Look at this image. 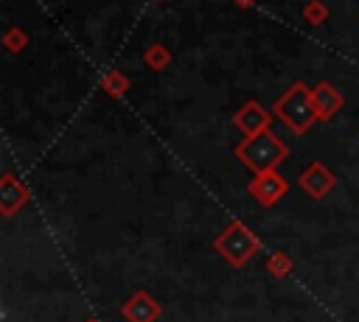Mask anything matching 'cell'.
<instances>
[{"label":"cell","mask_w":359,"mask_h":322,"mask_svg":"<svg viewBox=\"0 0 359 322\" xmlns=\"http://www.w3.org/2000/svg\"><path fill=\"white\" fill-rule=\"evenodd\" d=\"M157 314H160V305L149 297V294H135L126 305H123V316L129 319V322H154L157 319Z\"/></svg>","instance_id":"ba28073f"},{"label":"cell","mask_w":359,"mask_h":322,"mask_svg":"<svg viewBox=\"0 0 359 322\" xmlns=\"http://www.w3.org/2000/svg\"><path fill=\"white\" fill-rule=\"evenodd\" d=\"M258 249V238L238 221H233L219 238H216V252L224 255V260H230L233 266H241L252 252Z\"/></svg>","instance_id":"3957f363"},{"label":"cell","mask_w":359,"mask_h":322,"mask_svg":"<svg viewBox=\"0 0 359 322\" xmlns=\"http://www.w3.org/2000/svg\"><path fill=\"white\" fill-rule=\"evenodd\" d=\"M275 115L294 132V134H303L314 126V120H320L317 115V106H314V98H311V90L297 81L292 84L278 101H275Z\"/></svg>","instance_id":"6da1fadb"},{"label":"cell","mask_w":359,"mask_h":322,"mask_svg":"<svg viewBox=\"0 0 359 322\" xmlns=\"http://www.w3.org/2000/svg\"><path fill=\"white\" fill-rule=\"evenodd\" d=\"M311 98H314V106H317L320 120H328V118L337 115L339 106H342V95H339L328 81H320V84L311 90Z\"/></svg>","instance_id":"52a82bcc"},{"label":"cell","mask_w":359,"mask_h":322,"mask_svg":"<svg viewBox=\"0 0 359 322\" xmlns=\"http://www.w3.org/2000/svg\"><path fill=\"white\" fill-rule=\"evenodd\" d=\"M25 42H28V36H25V31H20V28H11V31L3 36V45H6L8 50H20V48H25Z\"/></svg>","instance_id":"5bb4252c"},{"label":"cell","mask_w":359,"mask_h":322,"mask_svg":"<svg viewBox=\"0 0 359 322\" xmlns=\"http://www.w3.org/2000/svg\"><path fill=\"white\" fill-rule=\"evenodd\" d=\"M303 14H306V20H309V22L320 25V22H325V17H328V8H325L320 0H314V3H309V6L303 8Z\"/></svg>","instance_id":"4fadbf2b"},{"label":"cell","mask_w":359,"mask_h":322,"mask_svg":"<svg viewBox=\"0 0 359 322\" xmlns=\"http://www.w3.org/2000/svg\"><path fill=\"white\" fill-rule=\"evenodd\" d=\"M266 269H269L275 277H283V274H289V269H292V260H289L283 252H275V255L266 260Z\"/></svg>","instance_id":"7c38bea8"},{"label":"cell","mask_w":359,"mask_h":322,"mask_svg":"<svg viewBox=\"0 0 359 322\" xmlns=\"http://www.w3.org/2000/svg\"><path fill=\"white\" fill-rule=\"evenodd\" d=\"M25 199H28L25 185L17 182L11 174H6V176H3V188H0V204H3V213H6V216L14 213Z\"/></svg>","instance_id":"9c48e42d"},{"label":"cell","mask_w":359,"mask_h":322,"mask_svg":"<svg viewBox=\"0 0 359 322\" xmlns=\"http://www.w3.org/2000/svg\"><path fill=\"white\" fill-rule=\"evenodd\" d=\"M236 3H238V6H255L258 0H236Z\"/></svg>","instance_id":"9a60e30c"},{"label":"cell","mask_w":359,"mask_h":322,"mask_svg":"<svg viewBox=\"0 0 359 322\" xmlns=\"http://www.w3.org/2000/svg\"><path fill=\"white\" fill-rule=\"evenodd\" d=\"M126 87H129V81H126V76H123V73L109 70V73L104 76V90H107L109 95H123V92H126Z\"/></svg>","instance_id":"8fae6325"},{"label":"cell","mask_w":359,"mask_h":322,"mask_svg":"<svg viewBox=\"0 0 359 322\" xmlns=\"http://www.w3.org/2000/svg\"><path fill=\"white\" fill-rule=\"evenodd\" d=\"M236 157L255 174H264V171H275V165L286 157V146L266 129V132H258L252 137H244V143L236 146Z\"/></svg>","instance_id":"7a4b0ae2"},{"label":"cell","mask_w":359,"mask_h":322,"mask_svg":"<svg viewBox=\"0 0 359 322\" xmlns=\"http://www.w3.org/2000/svg\"><path fill=\"white\" fill-rule=\"evenodd\" d=\"M143 59H146V64H149V67H154V70H163V67L171 62V53H168L163 45H151V48L146 50V56H143Z\"/></svg>","instance_id":"30bf717a"},{"label":"cell","mask_w":359,"mask_h":322,"mask_svg":"<svg viewBox=\"0 0 359 322\" xmlns=\"http://www.w3.org/2000/svg\"><path fill=\"white\" fill-rule=\"evenodd\" d=\"M300 188H303L311 199H323V196L334 188V174H331L323 162H314V165H309V168L300 174Z\"/></svg>","instance_id":"8992f818"},{"label":"cell","mask_w":359,"mask_h":322,"mask_svg":"<svg viewBox=\"0 0 359 322\" xmlns=\"http://www.w3.org/2000/svg\"><path fill=\"white\" fill-rule=\"evenodd\" d=\"M90 322H98V319H90Z\"/></svg>","instance_id":"2e32d148"},{"label":"cell","mask_w":359,"mask_h":322,"mask_svg":"<svg viewBox=\"0 0 359 322\" xmlns=\"http://www.w3.org/2000/svg\"><path fill=\"white\" fill-rule=\"evenodd\" d=\"M233 123H236L247 137H252V134H258V132H266V126H269V112H266L258 101H247V104L233 115Z\"/></svg>","instance_id":"5b68a950"},{"label":"cell","mask_w":359,"mask_h":322,"mask_svg":"<svg viewBox=\"0 0 359 322\" xmlns=\"http://www.w3.org/2000/svg\"><path fill=\"white\" fill-rule=\"evenodd\" d=\"M250 193L261 204H275L286 193V182L278 171H264V174H255V179L250 182Z\"/></svg>","instance_id":"277c9868"}]
</instances>
